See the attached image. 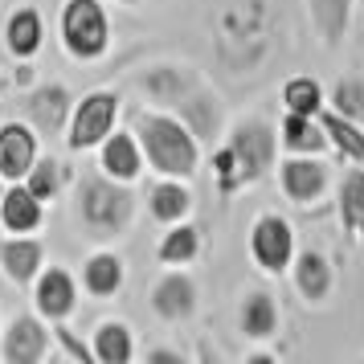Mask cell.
<instances>
[{
	"label": "cell",
	"mask_w": 364,
	"mask_h": 364,
	"mask_svg": "<svg viewBox=\"0 0 364 364\" xmlns=\"http://www.w3.org/2000/svg\"><path fill=\"white\" fill-rule=\"evenodd\" d=\"M279 17L270 0H217L209 9V46L221 70L254 74L279 53Z\"/></svg>",
	"instance_id": "cell-1"
},
{
	"label": "cell",
	"mask_w": 364,
	"mask_h": 364,
	"mask_svg": "<svg viewBox=\"0 0 364 364\" xmlns=\"http://www.w3.org/2000/svg\"><path fill=\"white\" fill-rule=\"evenodd\" d=\"M274 156H279V132L258 115L237 119L230 132H225V144L213 151V181L221 197H233L250 184H258L274 168Z\"/></svg>",
	"instance_id": "cell-2"
},
{
	"label": "cell",
	"mask_w": 364,
	"mask_h": 364,
	"mask_svg": "<svg viewBox=\"0 0 364 364\" xmlns=\"http://www.w3.org/2000/svg\"><path fill=\"white\" fill-rule=\"evenodd\" d=\"M132 132H135V139H139L144 164H148L156 176H176V181L197 176L200 144L172 111H164V107H144V111H135Z\"/></svg>",
	"instance_id": "cell-3"
},
{
	"label": "cell",
	"mask_w": 364,
	"mask_h": 364,
	"mask_svg": "<svg viewBox=\"0 0 364 364\" xmlns=\"http://www.w3.org/2000/svg\"><path fill=\"white\" fill-rule=\"evenodd\" d=\"M78 225L90 242H119L135 221V184H123L107 172H90L74 188Z\"/></svg>",
	"instance_id": "cell-4"
},
{
	"label": "cell",
	"mask_w": 364,
	"mask_h": 364,
	"mask_svg": "<svg viewBox=\"0 0 364 364\" xmlns=\"http://www.w3.org/2000/svg\"><path fill=\"white\" fill-rule=\"evenodd\" d=\"M58 41L74 62H99L111 50V17L102 0H62L58 9Z\"/></svg>",
	"instance_id": "cell-5"
},
{
	"label": "cell",
	"mask_w": 364,
	"mask_h": 364,
	"mask_svg": "<svg viewBox=\"0 0 364 364\" xmlns=\"http://www.w3.org/2000/svg\"><path fill=\"white\" fill-rule=\"evenodd\" d=\"M119 95L115 90H86L82 99L70 107L66 123V148L70 151H95L107 135L119 127Z\"/></svg>",
	"instance_id": "cell-6"
},
{
	"label": "cell",
	"mask_w": 364,
	"mask_h": 364,
	"mask_svg": "<svg viewBox=\"0 0 364 364\" xmlns=\"http://www.w3.org/2000/svg\"><path fill=\"white\" fill-rule=\"evenodd\" d=\"M295 225L287 221L282 213L266 209V213L254 217L250 225V258L262 274H287L291 270V258H295Z\"/></svg>",
	"instance_id": "cell-7"
},
{
	"label": "cell",
	"mask_w": 364,
	"mask_h": 364,
	"mask_svg": "<svg viewBox=\"0 0 364 364\" xmlns=\"http://www.w3.org/2000/svg\"><path fill=\"white\" fill-rule=\"evenodd\" d=\"M53 356V328L37 311H21L9 319L0 336V360L9 364H41Z\"/></svg>",
	"instance_id": "cell-8"
},
{
	"label": "cell",
	"mask_w": 364,
	"mask_h": 364,
	"mask_svg": "<svg viewBox=\"0 0 364 364\" xmlns=\"http://www.w3.org/2000/svg\"><path fill=\"white\" fill-rule=\"evenodd\" d=\"M70 90L62 82H41V86H29V95L21 102V119L33 127L41 139H58L66 135V123H70Z\"/></svg>",
	"instance_id": "cell-9"
},
{
	"label": "cell",
	"mask_w": 364,
	"mask_h": 364,
	"mask_svg": "<svg viewBox=\"0 0 364 364\" xmlns=\"http://www.w3.org/2000/svg\"><path fill=\"white\" fill-rule=\"evenodd\" d=\"M279 188L282 197L291 200V205H315V200H323L331 184V168L319 160V156H282L279 164Z\"/></svg>",
	"instance_id": "cell-10"
},
{
	"label": "cell",
	"mask_w": 364,
	"mask_h": 364,
	"mask_svg": "<svg viewBox=\"0 0 364 364\" xmlns=\"http://www.w3.org/2000/svg\"><path fill=\"white\" fill-rule=\"evenodd\" d=\"M33 311L46 323H66L78 311V279L66 266H41L33 279Z\"/></svg>",
	"instance_id": "cell-11"
},
{
	"label": "cell",
	"mask_w": 364,
	"mask_h": 364,
	"mask_svg": "<svg viewBox=\"0 0 364 364\" xmlns=\"http://www.w3.org/2000/svg\"><path fill=\"white\" fill-rule=\"evenodd\" d=\"M291 287H295V295L307 303V307H323L331 295H336V266L323 250H295V258H291Z\"/></svg>",
	"instance_id": "cell-12"
},
{
	"label": "cell",
	"mask_w": 364,
	"mask_h": 364,
	"mask_svg": "<svg viewBox=\"0 0 364 364\" xmlns=\"http://www.w3.org/2000/svg\"><path fill=\"white\" fill-rule=\"evenodd\" d=\"M151 311L156 319H164V323H184V319H193L200 307V291L193 274H184V270H164L160 279L151 282Z\"/></svg>",
	"instance_id": "cell-13"
},
{
	"label": "cell",
	"mask_w": 364,
	"mask_h": 364,
	"mask_svg": "<svg viewBox=\"0 0 364 364\" xmlns=\"http://www.w3.org/2000/svg\"><path fill=\"white\" fill-rule=\"evenodd\" d=\"M41 135L25 123V119H9V123H0V176L4 184L13 181H25V172L37 164V156H41Z\"/></svg>",
	"instance_id": "cell-14"
},
{
	"label": "cell",
	"mask_w": 364,
	"mask_h": 364,
	"mask_svg": "<svg viewBox=\"0 0 364 364\" xmlns=\"http://www.w3.org/2000/svg\"><path fill=\"white\" fill-rule=\"evenodd\" d=\"M172 115L181 119L188 132L197 135V144L205 148V144H213L217 135H221V127H225V111H221V99H217L209 86L200 82L193 86L188 95H184L176 107H172Z\"/></svg>",
	"instance_id": "cell-15"
},
{
	"label": "cell",
	"mask_w": 364,
	"mask_h": 364,
	"mask_svg": "<svg viewBox=\"0 0 364 364\" xmlns=\"http://www.w3.org/2000/svg\"><path fill=\"white\" fill-rule=\"evenodd\" d=\"M139 86H144V95L151 102H160L164 111H172L193 86H200V74L193 66H184V62H156V66L144 70Z\"/></svg>",
	"instance_id": "cell-16"
},
{
	"label": "cell",
	"mask_w": 364,
	"mask_h": 364,
	"mask_svg": "<svg viewBox=\"0 0 364 364\" xmlns=\"http://www.w3.org/2000/svg\"><path fill=\"white\" fill-rule=\"evenodd\" d=\"M95 151H99V172H107V176H115V181H123V184H135L144 176V168H148L132 127H127V132L115 127Z\"/></svg>",
	"instance_id": "cell-17"
},
{
	"label": "cell",
	"mask_w": 364,
	"mask_h": 364,
	"mask_svg": "<svg viewBox=\"0 0 364 364\" xmlns=\"http://www.w3.org/2000/svg\"><path fill=\"white\" fill-rule=\"evenodd\" d=\"M46 266V242L33 233H13L0 242V270L17 287H33V279Z\"/></svg>",
	"instance_id": "cell-18"
},
{
	"label": "cell",
	"mask_w": 364,
	"mask_h": 364,
	"mask_svg": "<svg viewBox=\"0 0 364 364\" xmlns=\"http://www.w3.org/2000/svg\"><path fill=\"white\" fill-rule=\"evenodd\" d=\"M123 279H127V270L115 250H90L78 270V291H86L90 299H115L123 291Z\"/></svg>",
	"instance_id": "cell-19"
},
{
	"label": "cell",
	"mask_w": 364,
	"mask_h": 364,
	"mask_svg": "<svg viewBox=\"0 0 364 364\" xmlns=\"http://www.w3.org/2000/svg\"><path fill=\"white\" fill-rule=\"evenodd\" d=\"M279 299L270 295V291H246L242 303H237V331L254 340V344H266V340H274L279 336Z\"/></svg>",
	"instance_id": "cell-20"
},
{
	"label": "cell",
	"mask_w": 364,
	"mask_h": 364,
	"mask_svg": "<svg viewBox=\"0 0 364 364\" xmlns=\"http://www.w3.org/2000/svg\"><path fill=\"white\" fill-rule=\"evenodd\" d=\"M41 225H46V200H37L21 181L4 184V193H0V230L37 233Z\"/></svg>",
	"instance_id": "cell-21"
},
{
	"label": "cell",
	"mask_w": 364,
	"mask_h": 364,
	"mask_svg": "<svg viewBox=\"0 0 364 364\" xmlns=\"http://www.w3.org/2000/svg\"><path fill=\"white\" fill-rule=\"evenodd\" d=\"M274 132H279L282 156H323V151L331 148L328 132H323V123H319V115H299V111H287Z\"/></svg>",
	"instance_id": "cell-22"
},
{
	"label": "cell",
	"mask_w": 364,
	"mask_h": 364,
	"mask_svg": "<svg viewBox=\"0 0 364 364\" xmlns=\"http://www.w3.org/2000/svg\"><path fill=\"white\" fill-rule=\"evenodd\" d=\"M41 46H46V21H41L37 9L21 4L17 13L4 21V50L13 53L17 62H33L41 53Z\"/></svg>",
	"instance_id": "cell-23"
},
{
	"label": "cell",
	"mask_w": 364,
	"mask_h": 364,
	"mask_svg": "<svg viewBox=\"0 0 364 364\" xmlns=\"http://www.w3.org/2000/svg\"><path fill=\"white\" fill-rule=\"evenodd\" d=\"M336 213H340L344 233L364 250V164L348 168L340 176V184H336Z\"/></svg>",
	"instance_id": "cell-24"
},
{
	"label": "cell",
	"mask_w": 364,
	"mask_h": 364,
	"mask_svg": "<svg viewBox=\"0 0 364 364\" xmlns=\"http://www.w3.org/2000/svg\"><path fill=\"white\" fill-rule=\"evenodd\" d=\"M148 213H151V221H160V225L188 221V213H193V193H188V184L176 181V176H160L148 193Z\"/></svg>",
	"instance_id": "cell-25"
},
{
	"label": "cell",
	"mask_w": 364,
	"mask_h": 364,
	"mask_svg": "<svg viewBox=\"0 0 364 364\" xmlns=\"http://www.w3.org/2000/svg\"><path fill=\"white\" fill-rule=\"evenodd\" d=\"M90 352L99 364H132L135 360V331L123 319H102L90 331Z\"/></svg>",
	"instance_id": "cell-26"
},
{
	"label": "cell",
	"mask_w": 364,
	"mask_h": 364,
	"mask_svg": "<svg viewBox=\"0 0 364 364\" xmlns=\"http://www.w3.org/2000/svg\"><path fill=\"white\" fill-rule=\"evenodd\" d=\"M311 13V29L323 46H340L352 21V0H307Z\"/></svg>",
	"instance_id": "cell-27"
},
{
	"label": "cell",
	"mask_w": 364,
	"mask_h": 364,
	"mask_svg": "<svg viewBox=\"0 0 364 364\" xmlns=\"http://www.w3.org/2000/svg\"><path fill=\"white\" fill-rule=\"evenodd\" d=\"M319 123L328 132V144L344 156L348 164H364V123H352V119L336 115L331 107L319 111Z\"/></svg>",
	"instance_id": "cell-28"
},
{
	"label": "cell",
	"mask_w": 364,
	"mask_h": 364,
	"mask_svg": "<svg viewBox=\"0 0 364 364\" xmlns=\"http://www.w3.org/2000/svg\"><path fill=\"white\" fill-rule=\"evenodd\" d=\"M200 254V230L193 221H176L164 225V237L156 242V258L164 266H188Z\"/></svg>",
	"instance_id": "cell-29"
},
{
	"label": "cell",
	"mask_w": 364,
	"mask_h": 364,
	"mask_svg": "<svg viewBox=\"0 0 364 364\" xmlns=\"http://www.w3.org/2000/svg\"><path fill=\"white\" fill-rule=\"evenodd\" d=\"M328 107L323 86L315 82L311 74H295L282 82V111H299V115H319Z\"/></svg>",
	"instance_id": "cell-30"
},
{
	"label": "cell",
	"mask_w": 364,
	"mask_h": 364,
	"mask_svg": "<svg viewBox=\"0 0 364 364\" xmlns=\"http://www.w3.org/2000/svg\"><path fill=\"white\" fill-rule=\"evenodd\" d=\"M66 176H70V172L58 164L53 156H37V164L25 172V181H21V184H25L37 200H46V205H50V200L66 188Z\"/></svg>",
	"instance_id": "cell-31"
},
{
	"label": "cell",
	"mask_w": 364,
	"mask_h": 364,
	"mask_svg": "<svg viewBox=\"0 0 364 364\" xmlns=\"http://www.w3.org/2000/svg\"><path fill=\"white\" fill-rule=\"evenodd\" d=\"M336 115L352 119V123H364V78L348 74L340 82L331 86V102H328Z\"/></svg>",
	"instance_id": "cell-32"
},
{
	"label": "cell",
	"mask_w": 364,
	"mask_h": 364,
	"mask_svg": "<svg viewBox=\"0 0 364 364\" xmlns=\"http://www.w3.org/2000/svg\"><path fill=\"white\" fill-rule=\"evenodd\" d=\"M53 344L62 348V356H70V360L95 364V352H90V344H86V340H78V336H74L66 323H53Z\"/></svg>",
	"instance_id": "cell-33"
},
{
	"label": "cell",
	"mask_w": 364,
	"mask_h": 364,
	"mask_svg": "<svg viewBox=\"0 0 364 364\" xmlns=\"http://www.w3.org/2000/svg\"><path fill=\"white\" fill-rule=\"evenodd\" d=\"M148 364H184V352H176V348H151Z\"/></svg>",
	"instance_id": "cell-34"
},
{
	"label": "cell",
	"mask_w": 364,
	"mask_h": 364,
	"mask_svg": "<svg viewBox=\"0 0 364 364\" xmlns=\"http://www.w3.org/2000/svg\"><path fill=\"white\" fill-rule=\"evenodd\" d=\"M13 78H17L21 86H33V66H29V62H17V74H13Z\"/></svg>",
	"instance_id": "cell-35"
},
{
	"label": "cell",
	"mask_w": 364,
	"mask_h": 364,
	"mask_svg": "<svg viewBox=\"0 0 364 364\" xmlns=\"http://www.w3.org/2000/svg\"><path fill=\"white\" fill-rule=\"evenodd\" d=\"M115 4H139V0H115Z\"/></svg>",
	"instance_id": "cell-36"
},
{
	"label": "cell",
	"mask_w": 364,
	"mask_h": 364,
	"mask_svg": "<svg viewBox=\"0 0 364 364\" xmlns=\"http://www.w3.org/2000/svg\"><path fill=\"white\" fill-rule=\"evenodd\" d=\"M0 193H4V176H0Z\"/></svg>",
	"instance_id": "cell-37"
},
{
	"label": "cell",
	"mask_w": 364,
	"mask_h": 364,
	"mask_svg": "<svg viewBox=\"0 0 364 364\" xmlns=\"http://www.w3.org/2000/svg\"><path fill=\"white\" fill-rule=\"evenodd\" d=\"M0 90H4V78H0Z\"/></svg>",
	"instance_id": "cell-38"
}]
</instances>
